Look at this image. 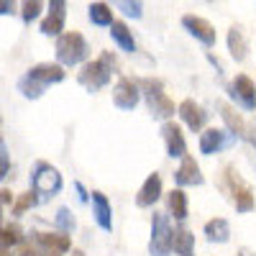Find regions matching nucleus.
Instances as JSON below:
<instances>
[{"instance_id": "9d476101", "label": "nucleus", "mask_w": 256, "mask_h": 256, "mask_svg": "<svg viewBox=\"0 0 256 256\" xmlns=\"http://www.w3.org/2000/svg\"><path fill=\"white\" fill-rule=\"evenodd\" d=\"M228 182H230V190H233V202H236V210L238 212H248L254 208V192H251V187L238 177V172L233 166H228Z\"/></svg>"}, {"instance_id": "cd10ccee", "label": "nucleus", "mask_w": 256, "mask_h": 256, "mask_svg": "<svg viewBox=\"0 0 256 256\" xmlns=\"http://www.w3.org/2000/svg\"><path fill=\"white\" fill-rule=\"evenodd\" d=\"M38 13H41V0H24V6H20V18H24L26 24L36 20Z\"/></svg>"}, {"instance_id": "f03ea898", "label": "nucleus", "mask_w": 256, "mask_h": 256, "mask_svg": "<svg viewBox=\"0 0 256 256\" xmlns=\"http://www.w3.org/2000/svg\"><path fill=\"white\" fill-rule=\"evenodd\" d=\"M88 54H90V46L80 31H67L56 38V59L64 67H74V64L84 62Z\"/></svg>"}, {"instance_id": "4c0bfd02", "label": "nucleus", "mask_w": 256, "mask_h": 256, "mask_svg": "<svg viewBox=\"0 0 256 256\" xmlns=\"http://www.w3.org/2000/svg\"><path fill=\"white\" fill-rule=\"evenodd\" d=\"M0 226H3V210H0Z\"/></svg>"}, {"instance_id": "2f4dec72", "label": "nucleus", "mask_w": 256, "mask_h": 256, "mask_svg": "<svg viewBox=\"0 0 256 256\" xmlns=\"http://www.w3.org/2000/svg\"><path fill=\"white\" fill-rule=\"evenodd\" d=\"M8 172H10V154H8L6 144L0 141V180H6Z\"/></svg>"}, {"instance_id": "c756f323", "label": "nucleus", "mask_w": 256, "mask_h": 256, "mask_svg": "<svg viewBox=\"0 0 256 256\" xmlns=\"http://www.w3.org/2000/svg\"><path fill=\"white\" fill-rule=\"evenodd\" d=\"M38 200H36V192H26V195H20L16 202H13V212L16 216H20V212H26L28 208H34Z\"/></svg>"}, {"instance_id": "e433bc0d", "label": "nucleus", "mask_w": 256, "mask_h": 256, "mask_svg": "<svg viewBox=\"0 0 256 256\" xmlns=\"http://www.w3.org/2000/svg\"><path fill=\"white\" fill-rule=\"evenodd\" d=\"M241 256H251V251H246V248H241Z\"/></svg>"}, {"instance_id": "1a4fd4ad", "label": "nucleus", "mask_w": 256, "mask_h": 256, "mask_svg": "<svg viewBox=\"0 0 256 256\" xmlns=\"http://www.w3.org/2000/svg\"><path fill=\"white\" fill-rule=\"evenodd\" d=\"M230 98L236 100L241 108L246 110H256V84L246 77V74H238L236 80L230 82Z\"/></svg>"}, {"instance_id": "473e14b6", "label": "nucleus", "mask_w": 256, "mask_h": 256, "mask_svg": "<svg viewBox=\"0 0 256 256\" xmlns=\"http://www.w3.org/2000/svg\"><path fill=\"white\" fill-rule=\"evenodd\" d=\"M16 13V0H0V16Z\"/></svg>"}, {"instance_id": "0eeeda50", "label": "nucleus", "mask_w": 256, "mask_h": 256, "mask_svg": "<svg viewBox=\"0 0 256 256\" xmlns=\"http://www.w3.org/2000/svg\"><path fill=\"white\" fill-rule=\"evenodd\" d=\"M138 98H141L138 82L128 80V77H123L116 84V90H113V102H116V108H120V110H134L138 105Z\"/></svg>"}, {"instance_id": "c9c22d12", "label": "nucleus", "mask_w": 256, "mask_h": 256, "mask_svg": "<svg viewBox=\"0 0 256 256\" xmlns=\"http://www.w3.org/2000/svg\"><path fill=\"white\" fill-rule=\"evenodd\" d=\"M0 256H10V251H6V248H0Z\"/></svg>"}, {"instance_id": "39448f33", "label": "nucleus", "mask_w": 256, "mask_h": 256, "mask_svg": "<svg viewBox=\"0 0 256 256\" xmlns=\"http://www.w3.org/2000/svg\"><path fill=\"white\" fill-rule=\"evenodd\" d=\"M62 174L56 172V169L52 166V164H46V162H38L36 166H34V174H31V187H34V192L36 195H44V198H49V195H56V192L62 190Z\"/></svg>"}, {"instance_id": "7c9ffc66", "label": "nucleus", "mask_w": 256, "mask_h": 256, "mask_svg": "<svg viewBox=\"0 0 256 256\" xmlns=\"http://www.w3.org/2000/svg\"><path fill=\"white\" fill-rule=\"evenodd\" d=\"M54 220H56V226H59V228H62L64 233L74 228V218H72V212H70L67 208H59V210H56V218H54Z\"/></svg>"}, {"instance_id": "a211bd4d", "label": "nucleus", "mask_w": 256, "mask_h": 256, "mask_svg": "<svg viewBox=\"0 0 256 256\" xmlns=\"http://www.w3.org/2000/svg\"><path fill=\"white\" fill-rule=\"evenodd\" d=\"M218 110H220L223 120L228 123V128H230V134H233V136H238V138H248V141L256 146V141H254V138L246 134V123H244V118H241L236 110H233V108H228L226 102H218Z\"/></svg>"}, {"instance_id": "f257e3e1", "label": "nucleus", "mask_w": 256, "mask_h": 256, "mask_svg": "<svg viewBox=\"0 0 256 256\" xmlns=\"http://www.w3.org/2000/svg\"><path fill=\"white\" fill-rule=\"evenodd\" d=\"M62 80H64V67L62 64L41 62V64L31 67L24 77L18 80V90L24 92V98H28V100H38L49 84H56Z\"/></svg>"}, {"instance_id": "412c9836", "label": "nucleus", "mask_w": 256, "mask_h": 256, "mask_svg": "<svg viewBox=\"0 0 256 256\" xmlns=\"http://www.w3.org/2000/svg\"><path fill=\"white\" fill-rule=\"evenodd\" d=\"M228 49H230V56L236 62H244L246 59V52H248V44H246V36L238 26H233L228 31Z\"/></svg>"}, {"instance_id": "6e6552de", "label": "nucleus", "mask_w": 256, "mask_h": 256, "mask_svg": "<svg viewBox=\"0 0 256 256\" xmlns=\"http://www.w3.org/2000/svg\"><path fill=\"white\" fill-rule=\"evenodd\" d=\"M64 18H67V0H49V16L41 20L44 36H62Z\"/></svg>"}, {"instance_id": "c85d7f7f", "label": "nucleus", "mask_w": 256, "mask_h": 256, "mask_svg": "<svg viewBox=\"0 0 256 256\" xmlns=\"http://www.w3.org/2000/svg\"><path fill=\"white\" fill-rule=\"evenodd\" d=\"M18 256H62V254H59V251H52V248H46V246H41L38 241H34V244H28V246L20 248Z\"/></svg>"}, {"instance_id": "6ab92c4d", "label": "nucleus", "mask_w": 256, "mask_h": 256, "mask_svg": "<svg viewBox=\"0 0 256 256\" xmlns=\"http://www.w3.org/2000/svg\"><path fill=\"white\" fill-rule=\"evenodd\" d=\"M110 36H113V41H116L123 52H136L134 34L128 31V26L123 24V20H113V24H110Z\"/></svg>"}, {"instance_id": "aec40b11", "label": "nucleus", "mask_w": 256, "mask_h": 256, "mask_svg": "<svg viewBox=\"0 0 256 256\" xmlns=\"http://www.w3.org/2000/svg\"><path fill=\"white\" fill-rule=\"evenodd\" d=\"M34 241H38L41 246H46L52 251H59V254L70 251V246H72V241L64 233H34Z\"/></svg>"}, {"instance_id": "ddd939ff", "label": "nucleus", "mask_w": 256, "mask_h": 256, "mask_svg": "<svg viewBox=\"0 0 256 256\" xmlns=\"http://www.w3.org/2000/svg\"><path fill=\"white\" fill-rule=\"evenodd\" d=\"M162 136H164V141H166V154L172 156V159L187 156V144H184V136H182V131H180L177 123H164Z\"/></svg>"}, {"instance_id": "5701e85b", "label": "nucleus", "mask_w": 256, "mask_h": 256, "mask_svg": "<svg viewBox=\"0 0 256 256\" xmlns=\"http://www.w3.org/2000/svg\"><path fill=\"white\" fill-rule=\"evenodd\" d=\"M205 236L210 241H218V244H226L230 238V228H228V220L223 218H212L205 223Z\"/></svg>"}, {"instance_id": "bb28decb", "label": "nucleus", "mask_w": 256, "mask_h": 256, "mask_svg": "<svg viewBox=\"0 0 256 256\" xmlns=\"http://www.w3.org/2000/svg\"><path fill=\"white\" fill-rule=\"evenodd\" d=\"M113 6L126 13L128 18H141L144 16V6H141V0H113Z\"/></svg>"}, {"instance_id": "7ed1b4c3", "label": "nucleus", "mask_w": 256, "mask_h": 256, "mask_svg": "<svg viewBox=\"0 0 256 256\" xmlns=\"http://www.w3.org/2000/svg\"><path fill=\"white\" fill-rule=\"evenodd\" d=\"M110 72H113V54L105 52L100 59L82 64V70H80V77H77V80H80L82 88H88V90H100V88H105V84L110 82Z\"/></svg>"}, {"instance_id": "f3484780", "label": "nucleus", "mask_w": 256, "mask_h": 256, "mask_svg": "<svg viewBox=\"0 0 256 256\" xmlns=\"http://www.w3.org/2000/svg\"><path fill=\"white\" fill-rule=\"evenodd\" d=\"M92 212H95V220L102 230L113 228V210H110V202L102 192H92Z\"/></svg>"}, {"instance_id": "f704fd0d", "label": "nucleus", "mask_w": 256, "mask_h": 256, "mask_svg": "<svg viewBox=\"0 0 256 256\" xmlns=\"http://www.w3.org/2000/svg\"><path fill=\"white\" fill-rule=\"evenodd\" d=\"M74 187H77V192H80V200H82V202H84V200H88V192H84V187H82V184H80V182H77V184H74Z\"/></svg>"}, {"instance_id": "b1692460", "label": "nucleus", "mask_w": 256, "mask_h": 256, "mask_svg": "<svg viewBox=\"0 0 256 256\" xmlns=\"http://www.w3.org/2000/svg\"><path fill=\"white\" fill-rule=\"evenodd\" d=\"M166 208H169V212H172L177 220H184L187 218V195L182 190H172L166 195Z\"/></svg>"}, {"instance_id": "9b49d317", "label": "nucleus", "mask_w": 256, "mask_h": 256, "mask_svg": "<svg viewBox=\"0 0 256 256\" xmlns=\"http://www.w3.org/2000/svg\"><path fill=\"white\" fill-rule=\"evenodd\" d=\"M182 26L195 36L198 41H202L205 46H212L216 44V28H212V24L210 20H205V18H200V16H184L182 18Z\"/></svg>"}, {"instance_id": "dca6fc26", "label": "nucleus", "mask_w": 256, "mask_h": 256, "mask_svg": "<svg viewBox=\"0 0 256 256\" xmlns=\"http://www.w3.org/2000/svg\"><path fill=\"white\" fill-rule=\"evenodd\" d=\"M159 198H162V177L154 172V174H148V177H146L144 187L138 190L136 205H138V208H148V205H154Z\"/></svg>"}, {"instance_id": "4468645a", "label": "nucleus", "mask_w": 256, "mask_h": 256, "mask_svg": "<svg viewBox=\"0 0 256 256\" xmlns=\"http://www.w3.org/2000/svg\"><path fill=\"white\" fill-rule=\"evenodd\" d=\"M174 182L180 187H195V184H202V174H200V166L192 156H182V164L174 172Z\"/></svg>"}, {"instance_id": "4be33fe9", "label": "nucleus", "mask_w": 256, "mask_h": 256, "mask_svg": "<svg viewBox=\"0 0 256 256\" xmlns=\"http://www.w3.org/2000/svg\"><path fill=\"white\" fill-rule=\"evenodd\" d=\"M172 248L180 256H192V251H195V236H192L187 228L172 230Z\"/></svg>"}, {"instance_id": "a878e982", "label": "nucleus", "mask_w": 256, "mask_h": 256, "mask_svg": "<svg viewBox=\"0 0 256 256\" xmlns=\"http://www.w3.org/2000/svg\"><path fill=\"white\" fill-rule=\"evenodd\" d=\"M88 16L95 26H110L113 24V10H110L108 3H92L88 8Z\"/></svg>"}, {"instance_id": "20e7f679", "label": "nucleus", "mask_w": 256, "mask_h": 256, "mask_svg": "<svg viewBox=\"0 0 256 256\" xmlns=\"http://www.w3.org/2000/svg\"><path fill=\"white\" fill-rule=\"evenodd\" d=\"M138 88L144 90L146 105H148V110H152L154 118H172L174 116V102L166 98L162 80H141Z\"/></svg>"}, {"instance_id": "2eb2a0df", "label": "nucleus", "mask_w": 256, "mask_h": 256, "mask_svg": "<svg viewBox=\"0 0 256 256\" xmlns=\"http://www.w3.org/2000/svg\"><path fill=\"white\" fill-rule=\"evenodd\" d=\"M180 118L190 126V131H200V128L205 126V120H208V113L195 100H182L180 102Z\"/></svg>"}, {"instance_id": "393cba45", "label": "nucleus", "mask_w": 256, "mask_h": 256, "mask_svg": "<svg viewBox=\"0 0 256 256\" xmlns=\"http://www.w3.org/2000/svg\"><path fill=\"white\" fill-rule=\"evenodd\" d=\"M24 241V230H20L18 223H10V226H0V248L10 251L13 246H18Z\"/></svg>"}, {"instance_id": "f8f14e48", "label": "nucleus", "mask_w": 256, "mask_h": 256, "mask_svg": "<svg viewBox=\"0 0 256 256\" xmlns=\"http://www.w3.org/2000/svg\"><path fill=\"white\" fill-rule=\"evenodd\" d=\"M233 141H236L233 134H226V131H220V128H208V131L200 136V152L202 154H218L220 148H228Z\"/></svg>"}, {"instance_id": "423d86ee", "label": "nucleus", "mask_w": 256, "mask_h": 256, "mask_svg": "<svg viewBox=\"0 0 256 256\" xmlns=\"http://www.w3.org/2000/svg\"><path fill=\"white\" fill-rule=\"evenodd\" d=\"M172 251V228L164 212H154L152 218V241H148V254L152 256H169Z\"/></svg>"}, {"instance_id": "72a5a7b5", "label": "nucleus", "mask_w": 256, "mask_h": 256, "mask_svg": "<svg viewBox=\"0 0 256 256\" xmlns=\"http://www.w3.org/2000/svg\"><path fill=\"white\" fill-rule=\"evenodd\" d=\"M3 202H13V192L10 190H0V205Z\"/></svg>"}]
</instances>
